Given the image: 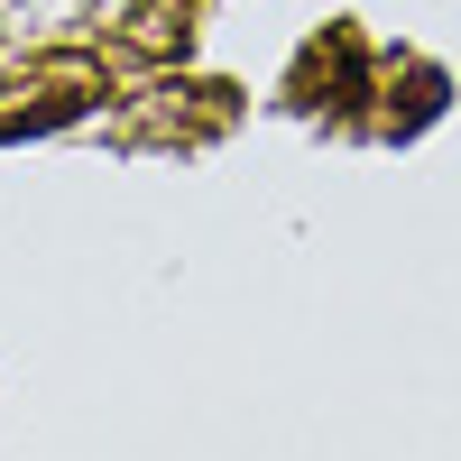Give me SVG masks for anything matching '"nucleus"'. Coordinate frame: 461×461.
Instances as JSON below:
<instances>
[{"label": "nucleus", "mask_w": 461, "mask_h": 461, "mask_svg": "<svg viewBox=\"0 0 461 461\" xmlns=\"http://www.w3.org/2000/svg\"><path fill=\"white\" fill-rule=\"evenodd\" d=\"M111 0H0V28L10 37H74V28H102Z\"/></svg>", "instance_id": "f257e3e1"}]
</instances>
